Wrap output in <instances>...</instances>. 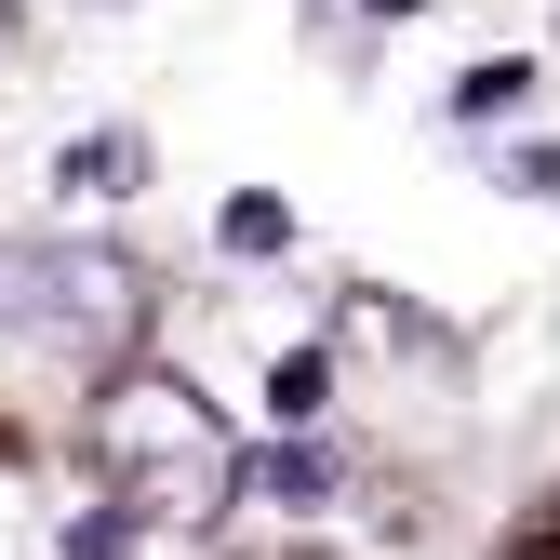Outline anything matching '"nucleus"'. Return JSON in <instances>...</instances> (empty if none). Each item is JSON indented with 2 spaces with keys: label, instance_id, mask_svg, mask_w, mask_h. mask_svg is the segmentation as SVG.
<instances>
[{
  "label": "nucleus",
  "instance_id": "nucleus-1",
  "mask_svg": "<svg viewBox=\"0 0 560 560\" xmlns=\"http://www.w3.org/2000/svg\"><path fill=\"white\" fill-rule=\"evenodd\" d=\"M81 454H94V480H107L120 521L214 534L241 508V441H228V413L200 400L174 361H107L94 400H81Z\"/></svg>",
  "mask_w": 560,
  "mask_h": 560
},
{
  "label": "nucleus",
  "instance_id": "nucleus-2",
  "mask_svg": "<svg viewBox=\"0 0 560 560\" xmlns=\"http://www.w3.org/2000/svg\"><path fill=\"white\" fill-rule=\"evenodd\" d=\"M0 320H27V347H133L148 280L107 241H27V254H0Z\"/></svg>",
  "mask_w": 560,
  "mask_h": 560
},
{
  "label": "nucleus",
  "instance_id": "nucleus-3",
  "mask_svg": "<svg viewBox=\"0 0 560 560\" xmlns=\"http://www.w3.org/2000/svg\"><path fill=\"white\" fill-rule=\"evenodd\" d=\"M241 480H267V494L320 508V494H334V454H307V441H294V454H241Z\"/></svg>",
  "mask_w": 560,
  "mask_h": 560
},
{
  "label": "nucleus",
  "instance_id": "nucleus-4",
  "mask_svg": "<svg viewBox=\"0 0 560 560\" xmlns=\"http://www.w3.org/2000/svg\"><path fill=\"white\" fill-rule=\"evenodd\" d=\"M228 254H294V214H280L267 187H241L228 200Z\"/></svg>",
  "mask_w": 560,
  "mask_h": 560
},
{
  "label": "nucleus",
  "instance_id": "nucleus-5",
  "mask_svg": "<svg viewBox=\"0 0 560 560\" xmlns=\"http://www.w3.org/2000/svg\"><path fill=\"white\" fill-rule=\"evenodd\" d=\"M148 174V148H81V161H54V187H133Z\"/></svg>",
  "mask_w": 560,
  "mask_h": 560
},
{
  "label": "nucleus",
  "instance_id": "nucleus-6",
  "mask_svg": "<svg viewBox=\"0 0 560 560\" xmlns=\"http://www.w3.org/2000/svg\"><path fill=\"white\" fill-rule=\"evenodd\" d=\"M67 560H133V521H120V508H94L81 534H67Z\"/></svg>",
  "mask_w": 560,
  "mask_h": 560
},
{
  "label": "nucleus",
  "instance_id": "nucleus-7",
  "mask_svg": "<svg viewBox=\"0 0 560 560\" xmlns=\"http://www.w3.org/2000/svg\"><path fill=\"white\" fill-rule=\"evenodd\" d=\"M374 14H413V0H374Z\"/></svg>",
  "mask_w": 560,
  "mask_h": 560
}]
</instances>
